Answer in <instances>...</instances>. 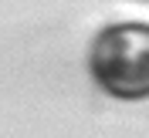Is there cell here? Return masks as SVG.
<instances>
[{
	"label": "cell",
	"mask_w": 149,
	"mask_h": 138,
	"mask_svg": "<svg viewBox=\"0 0 149 138\" xmlns=\"http://www.w3.org/2000/svg\"><path fill=\"white\" fill-rule=\"evenodd\" d=\"M88 71L109 98H149V24L122 20L102 27L88 51Z\"/></svg>",
	"instance_id": "cell-1"
},
{
	"label": "cell",
	"mask_w": 149,
	"mask_h": 138,
	"mask_svg": "<svg viewBox=\"0 0 149 138\" xmlns=\"http://www.w3.org/2000/svg\"><path fill=\"white\" fill-rule=\"evenodd\" d=\"M146 3H149V0H146Z\"/></svg>",
	"instance_id": "cell-2"
}]
</instances>
